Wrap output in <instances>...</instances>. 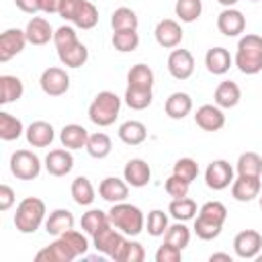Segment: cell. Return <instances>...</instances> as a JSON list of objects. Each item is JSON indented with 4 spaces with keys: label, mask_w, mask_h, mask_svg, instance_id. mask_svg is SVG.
I'll return each mask as SVG.
<instances>
[{
    "label": "cell",
    "mask_w": 262,
    "mask_h": 262,
    "mask_svg": "<svg viewBox=\"0 0 262 262\" xmlns=\"http://www.w3.org/2000/svg\"><path fill=\"white\" fill-rule=\"evenodd\" d=\"M237 70L246 76H254L262 72V37L260 35H244L237 41L235 57H233Z\"/></svg>",
    "instance_id": "obj_1"
},
{
    "label": "cell",
    "mask_w": 262,
    "mask_h": 262,
    "mask_svg": "<svg viewBox=\"0 0 262 262\" xmlns=\"http://www.w3.org/2000/svg\"><path fill=\"white\" fill-rule=\"evenodd\" d=\"M108 221L111 225H115L121 233L129 235V237H135L143 231V225H145V219H143V213L137 205H131L127 201L123 203H115L108 211Z\"/></svg>",
    "instance_id": "obj_2"
},
{
    "label": "cell",
    "mask_w": 262,
    "mask_h": 262,
    "mask_svg": "<svg viewBox=\"0 0 262 262\" xmlns=\"http://www.w3.org/2000/svg\"><path fill=\"white\" fill-rule=\"evenodd\" d=\"M45 203L37 196H27L16 205L14 213V227L20 233H35L41 223L45 221Z\"/></svg>",
    "instance_id": "obj_3"
},
{
    "label": "cell",
    "mask_w": 262,
    "mask_h": 262,
    "mask_svg": "<svg viewBox=\"0 0 262 262\" xmlns=\"http://www.w3.org/2000/svg\"><path fill=\"white\" fill-rule=\"evenodd\" d=\"M121 113V98L111 92V90H102L94 96V100L88 106V119L96 125V127H108L117 121Z\"/></svg>",
    "instance_id": "obj_4"
},
{
    "label": "cell",
    "mask_w": 262,
    "mask_h": 262,
    "mask_svg": "<svg viewBox=\"0 0 262 262\" xmlns=\"http://www.w3.org/2000/svg\"><path fill=\"white\" fill-rule=\"evenodd\" d=\"M59 16L84 31L94 29L98 23V10L90 0H63Z\"/></svg>",
    "instance_id": "obj_5"
},
{
    "label": "cell",
    "mask_w": 262,
    "mask_h": 262,
    "mask_svg": "<svg viewBox=\"0 0 262 262\" xmlns=\"http://www.w3.org/2000/svg\"><path fill=\"white\" fill-rule=\"evenodd\" d=\"M41 160L31 149H16L10 156V172L18 180H35L41 174Z\"/></svg>",
    "instance_id": "obj_6"
},
{
    "label": "cell",
    "mask_w": 262,
    "mask_h": 262,
    "mask_svg": "<svg viewBox=\"0 0 262 262\" xmlns=\"http://www.w3.org/2000/svg\"><path fill=\"white\" fill-rule=\"evenodd\" d=\"M125 242V233H121L115 225L106 223L104 227H100L94 235H92V246L96 248V252L108 256V258H115V254L119 252L121 244Z\"/></svg>",
    "instance_id": "obj_7"
},
{
    "label": "cell",
    "mask_w": 262,
    "mask_h": 262,
    "mask_svg": "<svg viewBox=\"0 0 262 262\" xmlns=\"http://www.w3.org/2000/svg\"><path fill=\"white\" fill-rule=\"evenodd\" d=\"M39 86L47 96H61L70 88V76L59 66H49L39 78Z\"/></svg>",
    "instance_id": "obj_8"
},
{
    "label": "cell",
    "mask_w": 262,
    "mask_h": 262,
    "mask_svg": "<svg viewBox=\"0 0 262 262\" xmlns=\"http://www.w3.org/2000/svg\"><path fill=\"white\" fill-rule=\"evenodd\" d=\"M74 258H78V252L72 248V244L63 235L55 237V242H51L47 248L35 254L37 262H72Z\"/></svg>",
    "instance_id": "obj_9"
},
{
    "label": "cell",
    "mask_w": 262,
    "mask_h": 262,
    "mask_svg": "<svg viewBox=\"0 0 262 262\" xmlns=\"http://www.w3.org/2000/svg\"><path fill=\"white\" fill-rule=\"evenodd\" d=\"M205 182L211 190H223L233 182V168L227 160H213L205 170Z\"/></svg>",
    "instance_id": "obj_10"
},
{
    "label": "cell",
    "mask_w": 262,
    "mask_h": 262,
    "mask_svg": "<svg viewBox=\"0 0 262 262\" xmlns=\"http://www.w3.org/2000/svg\"><path fill=\"white\" fill-rule=\"evenodd\" d=\"M262 250V235L256 229H244L233 237V252L242 260H252Z\"/></svg>",
    "instance_id": "obj_11"
},
{
    "label": "cell",
    "mask_w": 262,
    "mask_h": 262,
    "mask_svg": "<svg viewBox=\"0 0 262 262\" xmlns=\"http://www.w3.org/2000/svg\"><path fill=\"white\" fill-rule=\"evenodd\" d=\"M27 33L20 29H6L0 35V61L6 63L14 55H18L27 45Z\"/></svg>",
    "instance_id": "obj_12"
},
{
    "label": "cell",
    "mask_w": 262,
    "mask_h": 262,
    "mask_svg": "<svg viewBox=\"0 0 262 262\" xmlns=\"http://www.w3.org/2000/svg\"><path fill=\"white\" fill-rule=\"evenodd\" d=\"M262 190V178L260 176H244L237 174V178H233L231 182V196L239 203H250L256 196H260Z\"/></svg>",
    "instance_id": "obj_13"
},
{
    "label": "cell",
    "mask_w": 262,
    "mask_h": 262,
    "mask_svg": "<svg viewBox=\"0 0 262 262\" xmlns=\"http://www.w3.org/2000/svg\"><path fill=\"white\" fill-rule=\"evenodd\" d=\"M168 72L176 80H188L194 72V57L188 49H172L168 55Z\"/></svg>",
    "instance_id": "obj_14"
},
{
    "label": "cell",
    "mask_w": 262,
    "mask_h": 262,
    "mask_svg": "<svg viewBox=\"0 0 262 262\" xmlns=\"http://www.w3.org/2000/svg\"><path fill=\"white\" fill-rule=\"evenodd\" d=\"M182 35H184V33H182L180 25H178L176 20H172V18H162V20L156 25V29H154V37H156L158 45L164 47V49H174V47H178L180 41H182Z\"/></svg>",
    "instance_id": "obj_15"
},
{
    "label": "cell",
    "mask_w": 262,
    "mask_h": 262,
    "mask_svg": "<svg viewBox=\"0 0 262 262\" xmlns=\"http://www.w3.org/2000/svg\"><path fill=\"white\" fill-rule=\"evenodd\" d=\"M123 178L127 180L129 186H133V188H143V186H147L149 180H151V168H149V164H147L145 160L133 158V160H129V162L125 164V168H123Z\"/></svg>",
    "instance_id": "obj_16"
},
{
    "label": "cell",
    "mask_w": 262,
    "mask_h": 262,
    "mask_svg": "<svg viewBox=\"0 0 262 262\" xmlns=\"http://www.w3.org/2000/svg\"><path fill=\"white\" fill-rule=\"evenodd\" d=\"M217 29L225 37H237L246 29V16L237 8H223L217 16Z\"/></svg>",
    "instance_id": "obj_17"
},
{
    "label": "cell",
    "mask_w": 262,
    "mask_h": 262,
    "mask_svg": "<svg viewBox=\"0 0 262 262\" xmlns=\"http://www.w3.org/2000/svg\"><path fill=\"white\" fill-rule=\"evenodd\" d=\"M194 123L203 131H219L225 125V115L217 104H203L194 113Z\"/></svg>",
    "instance_id": "obj_18"
},
{
    "label": "cell",
    "mask_w": 262,
    "mask_h": 262,
    "mask_svg": "<svg viewBox=\"0 0 262 262\" xmlns=\"http://www.w3.org/2000/svg\"><path fill=\"white\" fill-rule=\"evenodd\" d=\"M72 168H74V156L70 154L68 147L66 149H51L45 156V170L55 178L70 174Z\"/></svg>",
    "instance_id": "obj_19"
},
{
    "label": "cell",
    "mask_w": 262,
    "mask_h": 262,
    "mask_svg": "<svg viewBox=\"0 0 262 262\" xmlns=\"http://www.w3.org/2000/svg\"><path fill=\"white\" fill-rule=\"evenodd\" d=\"M98 194L106 201V203H111V205H115V203H123V201H127V196H129V184H127V180L123 178H117V176H108V178H104L100 184H98Z\"/></svg>",
    "instance_id": "obj_20"
},
{
    "label": "cell",
    "mask_w": 262,
    "mask_h": 262,
    "mask_svg": "<svg viewBox=\"0 0 262 262\" xmlns=\"http://www.w3.org/2000/svg\"><path fill=\"white\" fill-rule=\"evenodd\" d=\"M25 33H27V41L31 45H45L49 41H53V27L49 25L47 18L43 16H33L27 27H25Z\"/></svg>",
    "instance_id": "obj_21"
},
{
    "label": "cell",
    "mask_w": 262,
    "mask_h": 262,
    "mask_svg": "<svg viewBox=\"0 0 262 262\" xmlns=\"http://www.w3.org/2000/svg\"><path fill=\"white\" fill-rule=\"evenodd\" d=\"M25 137H27V143L33 147H47L55 139V131L47 121H33L25 129Z\"/></svg>",
    "instance_id": "obj_22"
},
{
    "label": "cell",
    "mask_w": 262,
    "mask_h": 262,
    "mask_svg": "<svg viewBox=\"0 0 262 262\" xmlns=\"http://www.w3.org/2000/svg\"><path fill=\"white\" fill-rule=\"evenodd\" d=\"M231 63H233V57L225 47H211L205 53V66L213 76H223L225 72H229Z\"/></svg>",
    "instance_id": "obj_23"
},
{
    "label": "cell",
    "mask_w": 262,
    "mask_h": 262,
    "mask_svg": "<svg viewBox=\"0 0 262 262\" xmlns=\"http://www.w3.org/2000/svg\"><path fill=\"white\" fill-rule=\"evenodd\" d=\"M164 111H166V115H168L170 119H174V121L184 119V117L190 115V111H192V98H190V94H186V92H172V94L166 98Z\"/></svg>",
    "instance_id": "obj_24"
},
{
    "label": "cell",
    "mask_w": 262,
    "mask_h": 262,
    "mask_svg": "<svg viewBox=\"0 0 262 262\" xmlns=\"http://www.w3.org/2000/svg\"><path fill=\"white\" fill-rule=\"evenodd\" d=\"M70 229H74V215L68 209H55L45 219V231L49 235L59 237L61 233H66Z\"/></svg>",
    "instance_id": "obj_25"
},
{
    "label": "cell",
    "mask_w": 262,
    "mask_h": 262,
    "mask_svg": "<svg viewBox=\"0 0 262 262\" xmlns=\"http://www.w3.org/2000/svg\"><path fill=\"white\" fill-rule=\"evenodd\" d=\"M88 135L90 133L82 125L70 123V125H63V129L59 131V141L68 149H82L88 143Z\"/></svg>",
    "instance_id": "obj_26"
},
{
    "label": "cell",
    "mask_w": 262,
    "mask_h": 262,
    "mask_svg": "<svg viewBox=\"0 0 262 262\" xmlns=\"http://www.w3.org/2000/svg\"><path fill=\"white\" fill-rule=\"evenodd\" d=\"M213 98H215V104L217 106H221V108H233V106H237V102L242 98V90H239V86L235 82L225 80V82H221L215 88Z\"/></svg>",
    "instance_id": "obj_27"
},
{
    "label": "cell",
    "mask_w": 262,
    "mask_h": 262,
    "mask_svg": "<svg viewBox=\"0 0 262 262\" xmlns=\"http://www.w3.org/2000/svg\"><path fill=\"white\" fill-rule=\"evenodd\" d=\"M57 57L66 68H82L88 61V47L82 41H78L66 49H59Z\"/></svg>",
    "instance_id": "obj_28"
},
{
    "label": "cell",
    "mask_w": 262,
    "mask_h": 262,
    "mask_svg": "<svg viewBox=\"0 0 262 262\" xmlns=\"http://www.w3.org/2000/svg\"><path fill=\"white\" fill-rule=\"evenodd\" d=\"M25 92V86L20 82V78L10 76V74H2L0 76V102L2 104H10L16 102Z\"/></svg>",
    "instance_id": "obj_29"
},
{
    "label": "cell",
    "mask_w": 262,
    "mask_h": 262,
    "mask_svg": "<svg viewBox=\"0 0 262 262\" xmlns=\"http://www.w3.org/2000/svg\"><path fill=\"white\" fill-rule=\"evenodd\" d=\"M70 192H72V199L76 205L80 207H88L94 203V186L92 182L86 178V176H78L72 180V186H70Z\"/></svg>",
    "instance_id": "obj_30"
},
{
    "label": "cell",
    "mask_w": 262,
    "mask_h": 262,
    "mask_svg": "<svg viewBox=\"0 0 262 262\" xmlns=\"http://www.w3.org/2000/svg\"><path fill=\"white\" fill-rule=\"evenodd\" d=\"M147 137V129L141 121H125L119 127V139L127 145H139Z\"/></svg>",
    "instance_id": "obj_31"
},
{
    "label": "cell",
    "mask_w": 262,
    "mask_h": 262,
    "mask_svg": "<svg viewBox=\"0 0 262 262\" xmlns=\"http://www.w3.org/2000/svg\"><path fill=\"white\" fill-rule=\"evenodd\" d=\"M113 149V141L106 133L102 131H96V133H90L88 135V143H86V151L90 158L94 160H104Z\"/></svg>",
    "instance_id": "obj_32"
},
{
    "label": "cell",
    "mask_w": 262,
    "mask_h": 262,
    "mask_svg": "<svg viewBox=\"0 0 262 262\" xmlns=\"http://www.w3.org/2000/svg\"><path fill=\"white\" fill-rule=\"evenodd\" d=\"M154 70L145 63H135L129 74H127V86H133V88H147L151 90L154 88Z\"/></svg>",
    "instance_id": "obj_33"
},
{
    "label": "cell",
    "mask_w": 262,
    "mask_h": 262,
    "mask_svg": "<svg viewBox=\"0 0 262 262\" xmlns=\"http://www.w3.org/2000/svg\"><path fill=\"white\" fill-rule=\"evenodd\" d=\"M168 213L176 219V221H188V219H194L199 209H196V203L188 196H182V199H172L170 205H168Z\"/></svg>",
    "instance_id": "obj_34"
},
{
    "label": "cell",
    "mask_w": 262,
    "mask_h": 262,
    "mask_svg": "<svg viewBox=\"0 0 262 262\" xmlns=\"http://www.w3.org/2000/svg\"><path fill=\"white\" fill-rule=\"evenodd\" d=\"M23 133H25L23 121L16 119V117H12L10 113L2 111V113H0V139H4V141H14V139H18Z\"/></svg>",
    "instance_id": "obj_35"
},
{
    "label": "cell",
    "mask_w": 262,
    "mask_h": 262,
    "mask_svg": "<svg viewBox=\"0 0 262 262\" xmlns=\"http://www.w3.org/2000/svg\"><path fill=\"white\" fill-rule=\"evenodd\" d=\"M154 100V92L147 90V88H133V86H127L125 90V102L129 108L133 111H143L151 104Z\"/></svg>",
    "instance_id": "obj_36"
},
{
    "label": "cell",
    "mask_w": 262,
    "mask_h": 262,
    "mask_svg": "<svg viewBox=\"0 0 262 262\" xmlns=\"http://www.w3.org/2000/svg\"><path fill=\"white\" fill-rule=\"evenodd\" d=\"M145 258V250H143V246L139 244V242H135V239H127L125 237V242L121 244V248H119V252L115 254V262H141Z\"/></svg>",
    "instance_id": "obj_37"
},
{
    "label": "cell",
    "mask_w": 262,
    "mask_h": 262,
    "mask_svg": "<svg viewBox=\"0 0 262 262\" xmlns=\"http://www.w3.org/2000/svg\"><path fill=\"white\" fill-rule=\"evenodd\" d=\"M235 170L244 176H262V158L256 151H244L237 158Z\"/></svg>",
    "instance_id": "obj_38"
},
{
    "label": "cell",
    "mask_w": 262,
    "mask_h": 262,
    "mask_svg": "<svg viewBox=\"0 0 262 262\" xmlns=\"http://www.w3.org/2000/svg\"><path fill=\"white\" fill-rule=\"evenodd\" d=\"M139 18L135 14V10L127 8V6H119L113 14H111V27L113 31H125V29H137Z\"/></svg>",
    "instance_id": "obj_39"
},
{
    "label": "cell",
    "mask_w": 262,
    "mask_h": 262,
    "mask_svg": "<svg viewBox=\"0 0 262 262\" xmlns=\"http://www.w3.org/2000/svg\"><path fill=\"white\" fill-rule=\"evenodd\" d=\"M113 47L121 53L135 51L139 47V35L137 29H125V31H115L113 33Z\"/></svg>",
    "instance_id": "obj_40"
},
{
    "label": "cell",
    "mask_w": 262,
    "mask_h": 262,
    "mask_svg": "<svg viewBox=\"0 0 262 262\" xmlns=\"http://www.w3.org/2000/svg\"><path fill=\"white\" fill-rule=\"evenodd\" d=\"M164 242L176 246L178 250H184L190 242V229L184 225V221H176L174 225H168L164 233Z\"/></svg>",
    "instance_id": "obj_41"
},
{
    "label": "cell",
    "mask_w": 262,
    "mask_h": 262,
    "mask_svg": "<svg viewBox=\"0 0 262 262\" xmlns=\"http://www.w3.org/2000/svg\"><path fill=\"white\" fill-rule=\"evenodd\" d=\"M174 12L182 23H194L199 20L203 12V2L201 0H176Z\"/></svg>",
    "instance_id": "obj_42"
},
{
    "label": "cell",
    "mask_w": 262,
    "mask_h": 262,
    "mask_svg": "<svg viewBox=\"0 0 262 262\" xmlns=\"http://www.w3.org/2000/svg\"><path fill=\"white\" fill-rule=\"evenodd\" d=\"M106 223H111L108 221V213H104V211H100V209H90V211H86L84 215H82V219H80V225H82V229L88 233V235H94L100 227H104Z\"/></svg>",
    "instance_id": "obj_43"
},
{
    "label": "cell",
    "mask_w": 262,
    "mask_h": 262,
    "mask_svg": "<svg viewBox=\"0 0 262 262\" xmlns=\"http://www.w3.org/2000/svg\"><path fill=\"white\" fill-rule=\"evenodd\" d=\"M192 229H194V233H196L199 239L211 242V239H217V237L221 235L223 225H221V223H215V221H211V219H205V217H201V215H196Z\"/></svg>",
    "instance_id": "obj_44"
},
{
    "label": "cell",
    "mask_w": 262,
    "mask_h": 262,
    "mask_svg": "<svg viewBox=\"0 0 262 262\" xmlns=\"http://www.w3.org/2000/svg\"><path fill=\"white\" fill-rule=\"evenodd\" d=\"M168 215L162 211V209H154V211H149L147 213V233L151 235V237H160V235H164L166 233V229H168Z\"/></svg>",
    "instance_id": "obj_45"
},
{
    "label": "cell",
    "mask_w": 262,
    "mask_h": 262,
    "mask_svg": "<svg viewBox=\"0 0 262 262\" xmlns=\"http://www.w3.org/2000/svg\"><path fill=\"white\" fill-rule=\"evenodd\" d=\"M172 174L180 176L186 182H192L199 176V164L192 158H180V160H176V164L172 168Z\"/></svg>",
    "instance_id": "obj_46"
},
{
    "label": "cell",
    "mask_w": 262,
    "mask_h": 262,
    "mask_svg": "<svg viewBox=\"0 0 262 262\" xmlns=\"http://www.w3.org/2000/svg\"><path fill=\"white\" fill-rule=\"evenodd\" d=\"M199 215L205 217V219H211V221L223 225L225 219H227V209H225V205L219 203V201H209V203H205V205L199 209Z\"/></svg>",
    "instance_id": "obj_47"
},
{
    "label": "cell",
    "mask_w": 262,
    "mask_h": 262,
    "mask_svg": "<svg viewBox=\"0 0 262 262\" xmlns=\"http://www.w3.org/2000/svg\"><path fill=\"white\" fill-rule=\"evenodd\" d=\"M74 43H78V37H76L74 27L61 25L59 29H55V33H53V45H55L57 51H59V49H66V47H70V45H74Z\"/></svg>",
    "instance_id": "obj_48"
},
{
    "label": "cell",
    "mask_w": 262,
    "mask_h": 262,
    "mask_svg": "<svg viewBox=\"0 0 262 262\" xmlns=\"http://www.w3.org/2000/svg\"><path fill=\"white\" fill-rule=\"evenodd\" d=\"M164 188H166L168 196H172V199H182V196H188L190 182H186V180H182L180 176L172 174V176H168V178H166Z\"/></svg>",
    "instance_id": "obj_49"
},
{
    "label": "cell",
    "mask_w": 262,
    "mask_h": 262,
    "mask_svg": "<svg viewBox=\"0 0 262 262\" xmlns=\"http://www.w3.org/2000/svg\"><path fill=\"white\" fill-rule=\"evenodd\" d=\"M61 235L72 244V248L78 252V256H86L90 244H88V237H86L84 233H80V231H76V229H70V231L61 233Z\"/></svg>",
    "instance_id": "obj_50"
},
{
    "label": "cell",
    "mask_w": 262,
    "mask_h": 262,
    "mask_svg": "<svg viewBox=\"0 0 262 262\" xmlns=\"http://www.w3.org/2000/svg\"><path fill=\"white\" fill-rule=\"evenodd\" d=\"M182 260V250H178L172 244H162L156 250V262H180Z\"/></svg>",
    "instance_id": "obj_51"
},
{
    "label": "cell",
    "mask_w": 262,
    "mask_h": 262,
    "mask_svg": "<svg viewBox=\"0 0 262 262\" xmlns=\"http://www.w3.org/2000/svg\"><path fill=\"white\" fill-rule=\"evenodd\" d=\"M14 205V190L8 184H0V211H8Z\"/></svg>",
    "instance_id": "obj_52"
},
{
    "label": "cell",
    "mask_w": 262,
    "mask_h": 262,
    "mask_svg": "<svg viewBox=\"0 0 262 262\" xmlns=\"http://www.w3.org/2000/svg\"><path fill=\"white\" fill-rule=\"evenodd\" d=\"M14 4H16L18 10H23V12H27V14H35V12L41 10L39 0H14Z\"/></svg>",
    "instance_id": "obj_53"
},
{
    "label": "cell",
    "mask_w": 262,
    "mask_h": 262,
    "mask_svg": "<svg viewBox=\"0 0 262 262\" xmlns=\"http://www.w3.org/2000/svg\"><path fill=\"white\" fill-rule=\"evenodd\" d=\"M61 2H63V0H39L41 12H45V14H59Z\"/></svg>",
    "instance_id": "obj_54"
},
{
    "label": "cell",
    "mask_w": 262,
    "mask_h": 262,
    "mask_svg": "<svg viewBox=\"0 0 262 262\" xmlns=\"http://www.w3.org/2000/svg\"><path fill=\"white\" fill-rule=\"evenodd\" d=\"M209 260H211V262H215V260L231 262V256H229V254H223V252H217V254H211V256H209Z\"/></svg>",
    "instance_id": "obj_55"
},
{
    "label": "cell",
    "mask_w": 262,
    "mask_h": 262,
    "mask_svg": "<svg viewBox=\"0 0 262 262\" xmlns=\"http://www.w3.org/2000/svg\"><path fill=\"white\" fill-rule=\"evenodd\" d=\"M221 6H225V8H231V6H235L239 0H217Z\"/></svg>",
    "instance_id": "obj_56"
},
{
    "label": "cell",
    "mask_w": 262,
    "mask_h": 262,
    "mask_svg": "<svg viewBox=\"0 0 262 262\" xmlns=\"http://www.w3.org/2000/svg\"><path fill=\"white\" fill-rule=\"evenodd\" d=\"M256 260H258V262H262V254H258V256H256Z\"/></svg>",
    "instance_id": "obj_57"
},
{
    "label": "cell",
    "mask_w": 262,
    "mask_h": 262,
    "mask_svg": "<svg viewBox=\"0 0 262 262\" xmlns=\"http://www.w3.org/2000/svg\"><path fill=\"white\" fill-rule=\"evenodd\" d=\"M260 209H262V194H260Z\"/></svg>",
    "instance_id": "obj_58"
},
{
    "label": "cell",
    "mask_w": 262,
    "mask_h": 262,
    "mask_svg": "<svg viewBox=\"0 0 262 262\" xmlns=\"http://www.w3.org/2000/svg\"><path fill=\"white\" fill-rule=\"evenodd\" d=\"M252 2H258V0H252Z\"/></svg>",
    "instance_id": "obj_59"
}]
</instances>
